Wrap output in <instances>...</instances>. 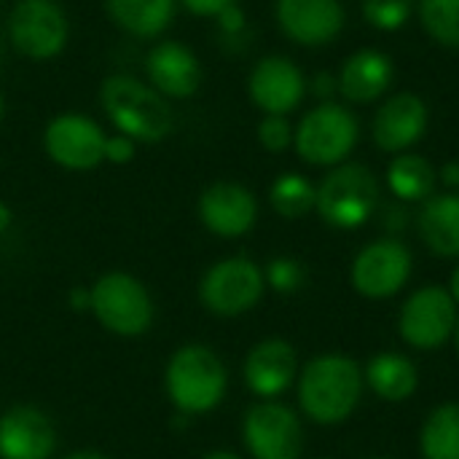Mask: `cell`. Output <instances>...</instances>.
<instances>
[{"label":"cell","mask_w":459,"mask_h":459,"mask_svg":"<svg viewBox=\"0 0 459 459\" xmlns=\"http://www.w3.org/2000/svg\"><path fill=\"white\" fill-rule=\"evenodd\" d=\"M363 393V374L355 360L342 355H323L312 360L299 382V401L304 414L320 425L344 422Z\"/></svg>","instance_id":"6da1fadb"},{"label":"cell","mask_w":459,"mask_h":459,"mask_svg":"<svg viewBox=\"0 0 459 459\" xmlns=\"http://www.w3.org/2000/svg\"><path fill=\"white\" fill-rule=\"evenodd\" d=\"M102 108L108 118L126 134L140 143H159L172 132L175 116L164 97L129 75H110L100 89Z\"/></svg>","instance_id":"7a4b0ae2"},{"label":"cell","mask_w":459,"mask_h":459,"mask_svg":"<svg viewBox=\"0 0 459 459\" xmlns=\"http://www.w3.org/2000/svg\"><path fill=\"white\" fill-rule=\"evenodd\" d=\"M226 366L202 344L178 350L167 366V395L183 414H204L226 395Z\"/></svg>","instance_id":"3957f363"},{"label":"cell","mask_w":459,"mask_h":459,"mask_svg":"<svg viewBox=\"0 0 459 459\" xmlns=\"http://www.w3.org/2000/svg\"><path fill=\"white\" fill-rule=\"evenodd\" d=\"M379 204V183L363 164H342L317 188V212L333 229L363 226Z\"/></svg>","instance_id":"277c9868"},{"label":"cell","mask_w":459,"mask_h":459,"mask_svg":"<svg viewBox=\"0 0 459 459\" xmlns=\"http://www.w3.org/2000/svg\"><path fill=\"white\" fill-rule=\"evenodd\" d=\"M358 118L336 102L312 108L293 132L296 151L304 161L317 167H333L350 156L358 143Z\"/></svg>","instance_id":"5b68a950"},{"label":"cell","mask_w":459,"mask_h":459,"mask_svg":"<svg viewBox=\"0 0 459 459\" xmlns=\"http://www.w3.org/2000/svg\"><path fill=\"white\" fill-rule=\"evenodd\" d=\"M91 293V312L97 320L118 336H140L153 320V304L148 290L129 274H105Z\"/></svg>","instance_id":"8992f818"},{"label":"cell","mask_w":459,"mask_h":459,"mask_svg":"<svg viewBox=\"0 0 459 459\" xmlns=\"http://www.w3.org/2000/svg\"><path fill=\"white\" fill-rule=\"evenodd\" d=\"M261 293L264 274L250 258L242 255L215 264L199 285L202 304L221 317H237L250 312L258 304Z\"/></svg>","instance_id":"52a82bcc"},{"label":"cell","mask_w":459,"mask_h":459,"mask_svg":"<svg viewBox=\"0 0 459 459\" xmlns=\"http://www.w3.org/2000/svg\"><path fill=\"white\" fill-rule=\"evenodd\" d=\"M16 51L30 59H51L67 43V19L54 0H19L8 16Z\"/></svg>","instance_id":"ba28073f"},{"label":"cell","mask_w":459,"mask_h":459,"mask_svg":"<svg viewBox=\"0 0 459 459\" xmlns=\"http://www.w3.org/2000/svg\"><path fill=\"white\" fill-rule=\"evenodd\" d=\"M245 446L255 459H299L304 430L299 417L282 403H258L245 417Z\"/></svg>","instance_id":"9c48e42d"},{"label":"cell","mask_w":459,"mask_h":459,"mask_svg":"<svg viewBox=\"0 0 459 459\" xmlns=\"http://www.w3.org/2000/svg\"><path fill=\"white\" fill-rule=\"evenodd\" d=\"M457 331V304L444 288L417 290L401 312V336L417 350L441 347Z\"/></svg>","instance_id":"30bf717a"},{"label":"cell","mask_w":459,"mask_h":459,"mask_svg":"<svg viewBox=\"0 0 459 459\" xmlns=\"http://www.w3.org/2000/svg\"><path fill=\"white\" fill-rule=\"evenodd\" d=\"M46 153L65 169H94L105 159V134L102 129L78 113L56 116L43 132Z\"/></svg>","instance_id":"8fae6325"},{"label":"cell","mask_w":459,"mask_h":459,"mask_svg":"<svg viewBox=\"0 0 459 459\" xmlns=\"http://www.w3.org/2000/svg\"><path fill=\"white\" fill-rule=\"evenodd\" d=\"M411 274V253L395 242L382 239L368 245L352 264V285L368 299L395 296Z\"/></svg>","instance_id":"7c38bea8"},{"label":"cell","mask_w":459,"mask_h":459,"mask_svg":"<svg viewBox=\"0 0 459 459\" xmlns=\"http://www.w3.org/2000/svg\"><path fill=\"white\" fill-rule=\"evenodd\" d=\"M247 89L266 116H285L301 105L307 81L288 56H266L253 67Z\"/></svg>","instance_id":"4fadbf2b"},{"label":"cell","mask_w":459,"mask_h":459,"mask_svg":"<svg viewBox=\"0 0 459 459\" xmlns=\"http://www.w3.org/2000/svg\"><path fill=\"white\" fill-rule=\"evenodd\" d=\"M277 22L282 32L301 46H325L344 27L339 0H277Z\"/></svg>","instance_id":"5bb4252c"},{"label":"cell","mask_w":459,"mask_h":459,"mask_svg":"<svg viewBox=\"0 0 459 459\" xmlns=\"http://www.w3.org/2000/svg\"><path fill=\"white\" fill-rule=\"evenodd\" d=\"M54 446L56 433L43 411L16 406L0 417V459H48Z\"/></svg>","instance_id":"9a60e30c"},{"label":"cell","mask_w":459,"mask_h":459,"mask_svg":"<svg viewBox=\"0 0 459 459\" xmlns=\"http://www.w3.org/2000/svg\"><path fill=\"white\" fill-rule=\"evenodd\" d=\"M428 129V105L417 94H395L374 116V143L387 153L411 148Z\"/></svg>","instance_id":"2e32d148"},{"label":"cell","mask_w":459,"mask_h":459,"mask_svg":"<svg viewBox=\"0 0 459 459\" xmlns=\"http://www.w3.org/2000/svg\"><path fill=\"white\" fill-rule=\"evenodd\" d=\"M202 223L218 237H242L253 229L258 204L255 196L237 183H215L199 199Z\"/></svg>","instance_id":"e0dca14e"},{"label":"cell","mask_w":459,"mask_h":459,"mask_svg":"<svg viewBox=\"0 0 459 459\" xmlns=\"http://www.w3.org/2000/svg\"><path fill=\"white\" fill-rule=\"evenodd\" d=\"M145 70L153 89L167 97H191L202 81L199 59L194 56V51L175 40L153 46L145 59Z\"/></svg>","instance_id":"ac0fdd59"},{"label":"cell","mask_w":459,"mask_h":459,"mask_svg":"<svg viewBox=\"0 0 459 459\" xmlns=\"http://www.w3.org/2000/svg\"><path fill=\"white\" fill-rule=\"evenodd\" d=\"M296 377V352L288 342L269 339L253 347L245 360V382L261 398L282 395Z\"/></svg>","instance_id":"d6986e66"},{"label":"cell","mask_w":459,"mask_h":459,"mask_svg":"<svg viewBox=\"0 0 459 459\" xmlns=\"http://www.w3.org/2000/svg\"><path fill=\"white\" fill-rule=\"evenodd\" d=\"M393 75L395 67L387 54L377 48H363L344 62L339 75V91L350 102H374L390 89Z\"/></svg>","instance_id":"ffe728a7"},{"label":"cell","mask_w":459,"mask_h":459,"mask_svg":"<svg viewBox=\"0 0 459 459\" xmlns=\"http://www.w3.org/2000/svg\"><path fill=\"white\" fill-rule=\"evenodd\" d=\"M420 234L436 255L459 258V196L428 199L420 212Z\"/></svg>","instance_id":"44dd1931"},{"label":"cell","mask_w":459,"mask_h":459,"mask_svg":"<svg viewBox=\"0 0 459 459\" xmlns=\"http://www.w3.org/2000/svg\"><path fill=\"white\" fill-rule=\"evenodd\" d=\"M110 19L137 38L159 35L175 16V0H108Z\"/></svg>","instance_id":"7402d4cb"},{"label":"cell","mask_w":459,"mask_h":459,"mask_svg":"<svg viewBox=\"0 0 459 459\" xmlns=\"http://www.w3.org/2000/svg\"><path fill=\"white\" fill-rule=\"evenodd\" d=\"M366 379H368L371 390L385 401H406L414 395V390L420 385V374H417L414 363L395 352H385V355L374 358L368 363Z\"/></svg>","instance_id":"603a6c76"},{"label":"cell","mask_w":459,"mask_h":459,"mask_svg":"<svg viewBox=\"0 0 459 459\" xmlns=\"http://www.w3.org/2000/svg\"><path fill=\"white\" fill-rule=\"evenodd\" d=\"M390 191L403 202L428 199L436 188V169L428 159L417 153H401L387 169Z\"/></svg>","instance_id":"cb8c5ba5"},{"label":"cell","mask_w":459,"mask_h":459,"mask_svg":"<svg viewBox=\"0 0 459 459\" xmlns=\"http://www.w3.org/2000/svg\"><path fill=\"white\" fill-rule=\"evenodd\" d=\"M425 459H459V403L438 406L422 428Z\"/></svg>","instance_id":"d4e9b609"},{"label":"cell","mask_w":459,"mask_h":459,"mask_svg":"<svg viewBox=\"0 0 459 459\" xmlns=\"http://www.w3.org/2000/svg\"><path fill=\"white\" fill-rule=\"evenodd\" d=\"M269 199L282 218H304L317 202V188L304 175L288 172L274 180Z\"/></svg>","instance_id":"484cf974"},{"label":"cell","mask_w":459,"mask_h":459,"mask_svg":"<svg viewBox=\"0 0 459 459\" xmlns=\"http://www.w3.org/2000/svg\"><path fill=\"white\" fill-rule=\"evenodd\" d=\"M420 19L433 40L459 48V0H420Z\"/></svg>","instance_id":"4316f807"},{"label":"cell","mask_w":459,"mask_h":459,"mask_svg":"<svg viewBox=\"0 0 459 459\" xmlns=\"http://www.w3.org/2000/svg\"><path fill=\"white\" fill-rule=\"evenodd\" d=\"M411 0H363V16L377 30H401L411 19Z\"/></svg>","instance_id":"83f0119b"},{"label":"cell","mask_w":459,"mask_h":459,"mask_svg":"<svg viewBox=\"0 0 459 459\" xmlns=\"http://www.w3.org/2000/svg\"><path fill=\"white\" fill-rule=\"evenodd\" d=\"M266 277L277 293H296L304 285V266L293 258H274Z\"/></svg>","instance_id":"f1b7e54d"},{"label":"cell","mask_w":459,"mask_h":459,"mask_svg":"<svg viewBox=\"0 0 459 459\" xmlns=\"http://www.w3.org/2000/svg\"><path fill=\"white\" fill-rule=\"evenodd\" d=\"M258 140L266 151L272 153H282L290 143H293V129L285 121V116H266L258 124Z\"/></svg>","instance_id":"f546056e"},{"label":"cell","mask_w":459,"mask_h":459,"mask_svg":"<svg viewBox=\"0 0 459 459\" xmlns=\"http://www.w3.org/2000/svg\"><path fill=\"white\" fill-rule=\"evenodd\" d=\"M245 13H242V8L234 3V5H229V8H223L221 13H218V27H221V32H223V38H239L242 32H245Z\"/></svg>","instance_id":"4dcf8cb0"},{"label":"cell","mask_w":459,"mask_h":459,"mask_svg":"<svg viewBox=\"0 0 459 459\" xmlns=\"http://www.w3.org/2000/svg\"><path fill=\"white\" fill-rule=\"evenodd\" d=\"M134 156V140H129L126 134H116V137H105V159L113 164H126Z\"/></svg>","instance_id":"1f68e13d"},{"label":"cell","mask_w":459,"mask_h":459,"mask_svg":"<svg viewBox=\"0 0 459 459\" xmlns=\"http://www.w3.org/2000/svg\"><path fill=\"white\" fill-rule=\"evenodd\" d=\"M237 0H183V5L196 16H218L223 8L234 5Z\"/></svg>","instance_id":"d6a6232c"},{"label":"cell","mask_w":459,"mask_h":459,"mask_svg":"<svg viewBox=\"0 0 459 459\" xmlns=\"http://www.w3.org/2000/svg\"><path fill=\"white\" fill-rule=\"evenodd\" d=\"M336 89H339V81H336L331 73H317L315 81H312V91H315L317 97H323V100H328Z\"/></svg>","instance_id":"836d02e7"},{"label":"cell","mask_w":459,"mask_h":459,"mask_svg":"<svg viewBox=\"0 0 459 459\" xmlns=\"http://www.w3.org/2000/svg\"><path fill=\"white\" fill-rule=\"evenodd\" d=\"M70 304H73V309H86V307H91V293L86 290V288H75L73 293H70Z\"/></svg>","instance_id":"e575fe53"},{"label":"cell","mask_w":459,"mask_h":459,"mask_svg":"<svg viewBox=\"0 0 459 459\" xmlns=\"http://www.w3.org/2000/svg\"><path fill=\"white\" fill-rule=\"evenodd\" d=\"M441 180L446 186H459V164L457 161H449L444 169H441Z\"/></svg>","instance_id":"d590c367"},{"label":"cell","mask_w":459,"mask_h":459,"mask_svg":"<svg viewBox=\"0 0 459 459\" xmlns=\"http://www.w3.org/2000/svg\"><path fill=\"white\" fill-rule=\"evenodd\" d=\"M403 221H406V210H390V215H387V226L390 229H403Z\"/></svg>","instance_id":"8d00e7d4"},{"label":"cell","mask_w":459,"mask_h":459,"mask_svg":"<svg viewBox=\"0 0 459 459\" xmlns=\"http://www.w3.org/2000/svg\"><path fill=\"white\" fill-rule=\"evenodd\" d=\"M11 226V210L0 202V234Z\"/></svg>","instance_id":"74e56055"},{"label":"cell","mask_w":459,"mask_h":459,"mask_svg":"<svg viewBox=\"0 0 459 459\" xmlns=\"http://www.w3.org/2000/svg\"><path fill=\"white\" fill-rule=\"evenodd\" d=\"M65 459H108V457H102L100 452H73V455H67Z\"/></svg>","instance_id":"f35d334b"},{"label":"cell","mask_w":459,"mask_h":459,"mask_svg":"<svg viewBox=\"0 0 459 459\" xmlns=\"http://www.w3.org/2000/svg\"><path fill=\"white\" fill-rule=\"evenodd\" d=\"M452 299L455 304H459V269L452 274Z\"/></svg>","instance_id":"ab89813d"},{"label":"cell","mask_w":459,"mask_h":459,"mask_svg":"<svg viewBox=\"0 0 459 459\" xmlns=\"http://www.w3.org/2000/svg\"><path fill=\"white\" fill-rule=\"evenodd\" d=\"M202 459H239L237 455H231V452H212V455H207V457Z\"/></svg>","instance_id":"60d3db41"},{"label":"cell","mask_w":459,"mask_h":459,"mask_svg":"<svg viewBox=\"0 0 459 459\" xmlns=\"http://www.w3.org/2000/svg\"><path fill=\"white\" fill-rule=\"evenodd\" d=\"M0 118H3V94H0Z\"/></svg>","instance_id":"b9f144b4"},{"label":"cell","mask_w":459,"mask_h":459,"mask_svg":"<svg viewBox=\"0 0 459 459\" xmlns=\"http://www.w3.org/2000/svg\"><path fill=\"white\" fill-rule=\"evenodd\" d=\"M457 344H459V325H457Z\"/></svg>","instance_id":"7bdbcfd3"},{"label":"cell","mask_w":459,"mask_h":459,"mask_svg":"<svg viewBox=\"0 0 459 459\" xmlns=\"http://www.w3.org/2000/svg\"><path fill=\"white\" fill-rule=\"evenodd\" d=\"M0 56H3V46H0Z\"/></svg>","instance_id":"ee69618b"}]
</instances>
